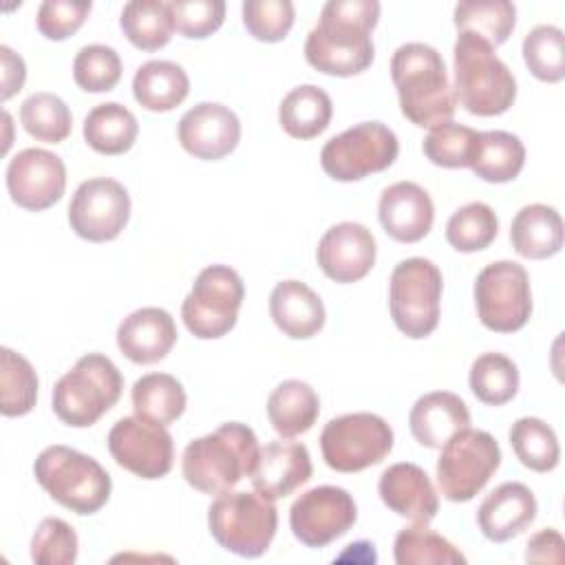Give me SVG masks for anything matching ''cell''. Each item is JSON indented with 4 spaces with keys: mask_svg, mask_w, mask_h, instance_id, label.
<instances>
[{
    "mask_svg": "<svg viewBox=\"0 0 565 565\" xmlns=\"http://www.w3.org/2000/svg\"><path fill=\"white\" fill-rule=\"evenodd\" d=\"M380 20L377 0H329L305 42L307 62L335 77L366 71L375 57L371 40Z\"/></svg>",
    "mask_w": 565,
    "mask_h": 565,
    "instance_id": "obj_1",
    "label": "cell"
},
{
    "mask_svg": "<svg viewBox=\"0 0 565 565\" xmlns=\"http://www.w3.org/2000/svg\"><path fill=\"white\" fill-rule=\"evenodd\" d=\"M391 79L397 88L402 115L411 124L433 128L452 119L457 95L437 49L424 42L402 44L391 57Z\"/></svg>",
    "mask_w": 565,
    "mask_h": 565,
    "instance_id": "obj_2",
    "label": "cell"
},
{
    "mask_svg": "<svg viewBox=\"0 0 565 565\" xmlns=\"http://www.w3.org/2000/svg\"><path fill=\"white\" fill-rule=\"evenodd\" d=\"M258 452V439L249 426L241 422L221 424L185 446L181 457L183 479L199 492L223 494L252 475Z\"/></svg>",
    "mask_w": 565,
    "mask_h": 565,
    "instance_id": "obj_3",
    "label": "cell"
},
{
    "mask_svg": "<svg viewBox=\"0 0 565 565\" xmlns=\"http://www.w3.org/2000/svg\"><path fill=\"white\" fill-rule=\"evenodd\" d=\"M457 102L479 117L505 113L516 97V79L492 44L475 33H459L455 49Z\"/></svg>",
    "mask_w": 565,
    "mask_h": 565,
    "instance_id": "obj_4",
    "label": "cell"
},
{
    "mask_svg": "<svg viewBox=\"0 0 565 565\" xmlns=\"http://www.w3.org/2000/svg\"><path fill=\"white\" fill-rule=\"evenodd\" d=\"M33 475L53 501L75 514H95L110 499L113 481L102 463L62 444L38 455Z\"/></svg>",
    "mask_w": 565,
    "mask_h": 565,
    "instance_id": "obj_5",
    "label": "cell"
},
{
    "mask_svg": "<svg viewBox=\"0 0 565 565\" xmlns=\"http://www.w3.org/2000/svg\"><path fill=\"white\" fill-rule=\"evenodd\" d=\"M124 377L102 353L82 355L53 386V413L73 428L93 426L121 397Z\"/></svg>",
    "mask_w": 565,
    "mask_h": 565,
    "instance_id": "obj_6",
    "label": "cell"
},
{
    "mask_svg": "<svg viewBox=\"0 0 565 565\" xmlns=\"http://www.w3.org/2000/svg\"><path fill=\"white\" fill-rule=\"evenodd\" d=\"M207 525L214 541L238 556L256 558L276 536L278 510L274 499L260 492H223L207 508Z\"/></svg>",
    "mask_w": 565,
    "mask_h": 565,
    "instance_id": "obj_7",
    "label": "cell"
},
{
    "mask_svg": "<svg viewBox=\"0 0 565 565\" xmlns=\"http://www.w3.org/2000/svg\"><path fill=\"white\" fill-rule=\"evenodd\" d=\"M444 278L428 258H406L388 280V309L395 327L413 340L430 335L439 324Z\"/></svg>",
    "mask_w": 565,
    "mask_h": 565,
    "instance_id": "obj_8",
    "label": "cell"
},
{
    "mask_svg": "<svg viewBox=\"0 0 565 565\" xmlns=\"http://www.w3.org/2000/svg\"><path fill=\"white\" fill-rule=\"evenodd\" d=\"M501 466V448L486 430L463 428L455 433L437 459L439 492L452 503L475 499Z\"/></svg>",
    "mask_w": 565,
    "mask_h": 565,
    "instance_id": "obj_9",
    "label": "cell"
},
{
    "mask_svg": "<svg viewBox=\"0 0 565 565\" xmlns=\"http://www.w3.org/2000/svg\"><path fill=\"white\" fill-rule=\"evenodd\" d=\"M243 298L245 285L238 271L230 265H210L199 271L190 294L183 298V324L194 338H223L234 329Z\"/></svg>",
    "mask_w": 565,
    "mask_h": 565,
    "instance_id": "obj_10",
    "label": "cell"
},
{
    "mask_svg": "<svg viewBox=\"0 0 565 565\" xmlns=\"http://www.w3.org/2000/svg\"><path fill=\"white\" fill-rule=\"evenodd\" d=\"M324 463L335 472H360L393 450V428L375 413H347L320 433Z\"/></svg>",
    "mask_w": 565,
    "mask_h": 565,
    "instance_id": "obj_11",
    "label": "cell"
},
{
    "mask_svg": "<svg viewBox=\"0 0 565 565\" xmlns=\"http://www.w3.org/2000/svg\"><path fill=\"white\" fill-rule=\"evenodd\" d=\"M399 141L382 121H362L331 137L320 150L322 170L335 181H360L397 159Z\"/></svg>",
    "mask_w": 565,
    "mask_h": 565,
    "instance_id": "obj_12",
    "label": "cell"
},
{
    "mask_svg": "<svg viewBox=\"0 0 565 565\" xmlns=\"http://www.w3.org/2000/svg\"><path fill=\"white\" fill-rule=\"evenodd\" d=\"M475 305L486 329L514 333L523 329L532 313L530 276L514 260L486 265L475 280Z\"/></svg>",
    "mask_w": 565,
    "mask_h": 565,
    "instance_id": "obj_13",
    "label": "cell"
},
{
    "mask_svg": "<svg viewBox=\"0 0 565 565\" xmlns=\"http://www.w3.org/2000/svg\"><path fill=\"white\" fill-rule=\"evenodd\" d=\"M106 441L117 466L141 479H161L172 470L174 441L157 422L139 415L121 417L113 424Z\"/></svg>",
    "mask_w": 565,
    "mask_h": 565,
    "instance_id": "obj_14",
    "label": "cell"
},
{
    "mask_svg": "<svg viewBox=\"0 0 565 565\" xmlns=\"http://www.w3.org/2000/svg\"><path fill=\"white\" fill-rule=\"evenodd\" d=\"M128 218V190L108 177H95L79 183L68 203L71 230L90 243H106L117 238Z\"/></svg>",
    "mask_w": 565,
    "mask_h": 565,
    "instance_id": "obj_15",
    "label": "cell"
},
{
    "mask_svg": "<svg viewBox=\"0 0 565 565\" xmlns=\"http://www.w3.org/2000/svg\"><path fill=\"white\" fill-rule=\"evenodd\" d=\"M358 519L353 497L338 486H316L289 508L294 536L307 547H324L344 536Z\"/></svg>",
    "mask_w": 565,
    "mask_h": 565,
    "instance_id": "obj_16",
    "label": "cell"
},
{
    "mask_svg": "<svg viewBox=\"0 0 565 565\" xmlns=\"http://www.w3.org/2000/svg\"><path fill=\"white\" fill-rule=\"evenodd\" d=\"M66 188L62 157L44 148H24L7 166V190L15 205L42 212L57 203Z\"/></svg>",
    "mask_w": 565,
    "mask_h": 565,
    "instance_id": "obj_17",
    "label": "cell"
},
{
    "mask_svg": "<svg viewBox=\"0 0 565 565\" xmlns=\"http://www.w3.org/2000/svg\"><path fill=\"white\" fill-rule=\"evenodd\" d=\"M181 148L203 161L227 157L241 141V121L218 102H201L183 113L177 126Z\"/></svg>",
    "mask_w": 565,
    "mask_h": 565,
    "instance_id": "obj_18",
    "label": "cell"
},
{
    "mask_svg": "<svg viewBox=\"0 0 565 565\" xmlns=\"http://www.w3.org/2000/svg\"><path fill=\"white\" fill-rule=\"evenodd\" d=\"M375 238L362 223L342 221L329 227L318 243V265L335 282H355L375 265Z\"/></svg>",
    "mask_w": 565,
    "mask_h": 565,
    "instance_id": "obj_19",
    "label": "cell"
},
{
    "mask_svg": "<svg viewBox=\"0 0 565 565\" xmlns=\"http://www.w3.org/2000/svg\"><path fill=\"white\" fill-rule=\"evenodd\" d=\"M377 492L382 503L417 525H428L439 510V497L426 470L417 463L402 461L380 475Z\"/></svg>",
    "mask_w": 565,
    "mask_h": 565,
    "instance_id": "obj_20",
    "label": "cell"
},
{
    "mask_svg": "<svg viewBox=\"0 0 565 565\" xmlns=\"http://www.w3.org/2000/svg\"><path fill=\"white\" fill-rule=\"evenodd\" d=\"M313 466L305 444L298 441H269L260 448L256 466L249 475L256 492L267 499H285L311 479Z\"/></svg>",
    "mask_w": 565,
    "mask_h": 565,
    "instance_id": "obj_21",
    "label": "cell"
},
{
    "mask_svg": "<svg viewBox=\"0 0 565 565\" xmlns=\"http://www.w3.org/2000/svg\"><path fill=\"white\" fill-rule=\"evenodd\" d=\"M377 216L391 238L399 243H417L430 232L435 207L422 185L413 181H397L382 192Z\"/></svg>",
    "mask_w": 565,
    "mask_h": 565,
    "instance_id": "obj_22",
    "label": "cell"
},
{
    "mask_svg": "<svg viewBox=\"0 0 565 565\" xmlns=\"http://www.w3.org/2000/svg\"><path fill=\"white\" fill-rule=\"evenodd\" d=\"M534 492L519 481L497 486L479 505L477 523L488 541L503 543L519 536L536 519Z\"/></svg>",
    "mask_w": 565,
    "mask_h": 565,
    "instance_id": "obj_23",
    "label": "cell"
},
{
    "mask_svg": "<svg viewBox=\"0 0 565 565\" xmlns=\"http://www.w3.org/2000/svg\"><path fill=\"white\" fill-rule=\"evenodd\" d=\"M177 342L174 318L161 307H141L117 327V347L135 364L163 360Z\"/></svg>",
    "mask_w": 565,
    "mask_h": 565,
    "instance_id": "obj_24",
    "label": "cell"
},
{
    "mask_svg": "<svg viewBox=\"0 0 565 565\" xmlns=\"http://www.w3.org/2000/svg\"><path fill=\"white\" fill-rule=\"evenodd\" d=\"M408 426L419 446L441 448L455 433L470 426V411L459 395L433 391L413 404Z\"/></svg>",
    "mask_w": 565,
    "mask_h": 565,
    "instance_id": "obj_25",
    "label": "cell"
},
{
    "mask_svg": "<svg viewBox=\"0 0 565 565\" xmlns=\"http://www.w3.org/2000/svg\"><path fill=\"white\" fill-rule=\"evenodd\" d=\"M274 324L294 340L313 338L324 327V305L320 296L300 280H282L269 294Z\"/></svg>",
    "mask_w": 565,
    "mask_h": 565,
    "instance_id": "obj_26",
    "label": "cell"
},
{
    "mask_svg": "<svg viewBox=\"0 0 565 565\" xmlns=\"http://www.w3.org/2000/svg\"><path fill=\"white\" fill-rule=\"evenodd\" d=\"M510 241L514 252L523 258H550L563 247V218L550 205H525L512 218Z\"/></svg>",
    "mask_w": 565,
    "mask_h": 565,
    "instance_id": "obj_27",
    "label": "cell"
},
{
    "mask_svg": "<svg viewBox=\"0 0 565 565\" xmlns=\"http://www.w3.org/2000/svg\"><path fill=\"white\" fill-rule=\"evenodd\" d=\"M190 93V77L177 62L148 60L135 71L132 95L137 104L152 113L177 108Z\"/></svg>",
    "mask_w": 565,
    "mask_h": 565,
    "instance_id": "obj_28",
    "label": "cell"
},
{
    "mask_svg": "<svg viewBox=\"0 0 565 565\" xmlns=\"http://www.w3.org/2000/svg\"><path fill=\"white\" fill-rule=\"evenodd\" d=\"M318 415L320 397L302 380H285L267 397L269 424L285 439L307 433Z\"/></svg>",
    "mask_w": 565,
    "mask_h": 565,
    "instance_id": "obj_29",
    "label": "cell"
},
{
    "mask_svg": "<svg viewBox=\"0 0 565 565\" xmlns=\"http://www.w3.org/2000/svg\"><path fill=\"white\" fill-rule=\"evenodd\" d=\"M333 115V104L327 90L313 84L291 88L280 106L278 121L282 130L294 139H313L327 130Z\"/></svg>",
    "mask_w": 565,
    "mask_h": 565,
    "instance_id": "obj_30",
    "label": "cell"
},
{
    "mask_svg": "<svg viewBox=\"0 0 565 565\" xmlns=\"http://www.w3.org/2000/svg\"><path fill=\"white\" fill-rule=\"evenodd\" d=\"M137 132V117L119 102L97 104L84 119V141L99 154L128 152Z\"/></svg>",
    "mask_w": 565,
    "mask_h": 565,
    "instance_id": "obj_31",
    "label": "cell"
},
{
    "mask_svg": "<svg viewBox=\"0 0 565 565\" xmlns=\"http://www.w3.org/2000/svg\"><path fill=\"white\" fill-rule=\"evenodd\" d=\"M525 166L523 141L505 130L479 132V143L475 159L470 163L472 172L488 183H508L519 177Z\"/></svg>",
    "mask_w": 565,
    "mask_h": 565,
    "instance_id": "obj_32",
    "label": "cell"
},
{
    "mask_svg": "<svg viewBox=\"0 0 565 565\" xmlns=\"http://www.w3.org/2000/svg\"><path fill=\"white\" fill-rule=\"evenodd\" d=\"M135 415L168 426L177 422L185 411L183 384L170 373H148L132 384Z\"/></svg>",
    "mask_w": 565,
    "mask_h": 565,
    "instance_id": "obj_33",
    "label": "cell"
},
{
    "mask_svg": "<svg viewBox=\"0 0 565 565\" xmlns=\"http://www.w3.org/2000/svg\"><path fill=\"white\" fill-rule=\"evenodd\" d=\"M119 26L132 46L141 51H159L174 31L170 2L163 0H132L121 9Z\"/></svg>",
    "mask_w": 565,
    "mask_h": 565,
    "instance_id": "obj_34",
    "label": "cell"
},
{
    "mask_svg": "<svg viewBox=\"0 0 565 565\" xmlns=\"http://www.w3.org/2000/svg\"><path fill=\"white\" fill-rule=\"evenodd\" d=\"M452 20L459 33H475L497 49L514 31L516 7L508 0H463Z\"/></svg>",
    "mask_w": 565,
    "mask_h": 565,
    "instance_id": "obj_35",
    "label": "cell"
},
{
    "mask_svg": "<svg viewBox=\"0 0 565 565\" xmlns=\"http://www.w3.org/2000/svg\"><path fill=\"white\" fill-rule=\"evenodd\" d=\"M510 446L516 459L534 472H550L558 466V437L554 428L539 417H519L510 428Z\"/></svg>",
    "mask_w": 565,
    "mask_h": 565,
    "instance_id": "obj_36",
    "label": "cell"
},
{
    "mask_svg": "<svg viewBox=\"0 0 565 565\" xmlns=\"http://www.w3.org/2000/svg\"><path fill=\"white\" fill-rule=\"evenodd\" d=\"M38 402V375L26 358L9 347L0 349V413L20 417Z\"/></svg>",
    "mask_w": 565,
    "mask_h": 565,
    "instance_id": "obj_37",
    "label": "cell"
},
{
    "mask_svg": "<svg viewBox=\"0 0 565 565\" xmlns=\"http://www.w3.org/2000/svg\"><path fill=\"white\" fill-rule=\"evenodd\" d=\"M393 554L397 565H466V556L446 536L417 523L397 532Z\"/></svg>",
    "mask_w": 565,
    "mask_h": 565,
    "instance_id": "obj_38",
    "label": "cell"
},
{
    "mask_svg": "<svg viewBox=\"0 0 565 565\" xmlns=\"http://www.w3.org/2000/svg\"><path fill=\"white\" fill-rule=\"evenodd\" d=\"M470 391L488 406L508 404L519 391L516 364L497 351L481 353L470 366Z\"/></svg>",
    "mask_w": 565,
    "mask_h": 565,
    "instance_id": "obj_39",
    "label": "cell"
},
{
    "mask_svg": "<svg viewBox=\"0 0 565 565\" xmlns=\"http://www.w3.org/2000/svg\"><path fill=\"white\" fill-rule=\"evenodd\" d=\"M22 128L38 141L60 143L71 135L73 115L62 97L40 90L29 95L20 106Z\"/></svg>",
    "mask_w": 565,
    "mask_h": 565,
    "instance_id": "obj_40",
    "label": "cell"
},
{
    "mask_svg": "<svg viewBox=\"0 0 565 565\" xmlns=\"http://www.w3.org/2000/svg\"><path fill=\"white\" fill-rule=\"evenodd\" d=\"M479 143V132L470 126L450 121L437 124L424 137L426 159L441 168H470Z\"/></svg>",
    "mask_w": 565,
    "mask_h": 565,
    "instance_id": "obj_41",
    "label": "cell"
},
{
    "mask_svg": "<svg viewBox=\"0 0 565 565\" xmlns=\"http://www.w3.org/2000/svg\"><path fill=\"white\" fill-rule=\"evenodd\" d=\"M499 232V221L488 203L472 201L452 212L446 223V241L457 252L470 254L486 249Z\"/></svg>",
    "mask_w": 565,
    "mask_h": 565,
    "instance_id": "obj_42",
    "label": "cell"
},
{
    "mask_svg": "<svg viewBox=\"0 0 565 565\" xmlns=\"http://www.w3.org/2000/svg\"><path fill=\"white\" fill-rule=\"evenodd\" d=\"M523 60L530 73L541 82H561L565 77V38L554 24H539L523 38Z\"/></svg>",
    "mask_w": 565,
    "mask_h": 565,
    "instance_id": "obj_43",
    "label": "cell"
},
{
    "mask_svg": "<svg viewBox=\"0 0 565 565\" xmlns=\"http://www.w3.org/2000/svg\"><path fill=\"white\" fill-rule=\"evenodd\" d=\"M73 79L86 93H108L121 79V57L113 46L86 44L73 60Z\"/></svg>",
    "mask_w": 565,
    "mask_h": 565,
    "instance_id": "obj_44",
    "label": "cell"
},
{
    "mask_svg": "<svg viewBox=\"0 0 565 565\" xmlns=\"http://www.w3.org/2000/svg\"><path fill=\"white\" fill-rule=\"evenodd\" d=\"M243 24L260 42H280L294 26L296 9L289 0H245Z\"/></svg>",
    "mask_w": 565,
    "mask_h": 565,
    "instance_id": "obj_45",
    "label": "cell"
},
{
    "mask_svg": "<svg viewBox=\"0 0 565 565\" xmlns=\"http://www.w3.org/2000/svg\"><path fill=\"white\" fill-rule=\"evenodd\" d=\"M31 558L38 565H71L77 558V534L57 516L42 519L31 539Z\"/></svg>",
    "mask_w": 565,
    "mask_h": 565,
    "instance_id": "obj_46",
    "label": "cell"
},
{
    "mask_svg": "<svg viewBox=\"0 0 565 565\" xmlns=\"http://www.w3.org/2000/svg\"><path fill=\"white\" fill-rule=\"evenodd\" d=\"M174 31L190 40H203L221 29L225 20L223 0H172Z\"/></svg>",
    "mask_w": 565,
    "mask_h": 565,
    "instance_id": "obj_47",
    "label": "cell"
},
{
    "mask_svg": "<svg viewBox=\"0 0 565 565\" xmlns=\"http://www.w3.org/2000/svg\"><path fill=\"white\" fill-rule=\"evenodd\" d=\"M90 0H44L38 9V31L46 40H66L88 18Z\"/></svg>",
    "mask_w": 565,
    "mask_h": 565,
    "instance_id": "obj_48",
    "label": "cell"
},
{
    "mask_svg": "<svg viewBox=\"0 0 565 565\" xmlns=\"http://www.w3.org/2000/svg\"><path fill=\"white\" fill-rule=\"evenodd\" d=\"M563 547H565L563 536L554 527H545L527 541L525 561L527 563H563L565 558Z\"/></svg>",
    "mask_w": 565,
    "mask_h": 565,
    "instance_id": "obj_49",
    "label": "cell"
},
{
    "mask_svg": "<svg viewBox=\"0 0 565 565\" xmlns=\"http://www.w3.org/2000/svg\"><path fill=\"white\" fill-rule=\"evenodd\" d=\"M0 60H2V102H7L18 90H22L26 66H24V60L4 44L0 46Z\"/></svg>",
    "mask_w": 565,
    "mask_h": 565,
    "instance_id": "obj_50",
    "label": "cell"
}]
</instances>
